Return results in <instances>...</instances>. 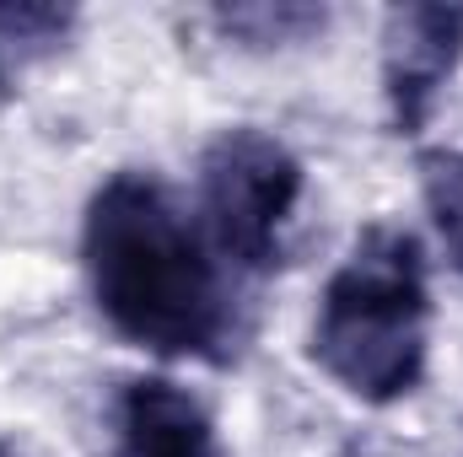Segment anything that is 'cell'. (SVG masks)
<instances>
[{"label":"cell","mask_w":463,"mask_h":457,"mask_svg":"<svg viewBox=\"0 0 463 457\" xmlns=\"http://www.w3.org/2000/svg\"><path fill=\"white\" fill-rule=\"evenodd\" d=\"M81 269L98 312L129 344L167 360H222L232 318L227 264L156 173L124 167L87 200Z\"/></svg>","instance_id":"6da1fadb"},{"label":"cell","mask_w":463,"mask_h":457,"mask_svg":"<svg viewBox=\"0 0 463 457\" xmlns=\"http://www.w3.org/2000/svg\"><path fill=\"white\" fill-rule=\"evenodd\" d=\"M431 350V285L415 231L366 227L329 275L307 355L361 404H399L420 387Z\"/></svg>","instance_id":"7a4b0ae2"},{"label":"cell","mask_w":463,"mask_h":457,"mask_svg":"<svg viewBox=\"0 0 463 457\" xmlns=\"http://www.w3.org/2000/svg\"><path fill=\"white\" fill-rule=\"evenodd\" d=\"M302 200V162L269 129H222L200 156V231L216 258L264 275L286 253V227Z\"/></svg>","instance_id":"3957f363"},{"label":"cell","mask_w":463,"mask_h":457,"mask_svg":"<svg viewBox=\"0 0 463 457\" xmlns=\"http://www.w3.org/2000/svg\"><path fill=\"white\" fill-rule=\"evenodd\" d=\"M463 65V5H399L383 16V103L399 135H420Z\"/></svg>","instance_id":"277c9868"},{"label":"cell","mask_w":463,"mask_h":457,"mask_svg":"<svg viewBox=\"0 0 463 457\" xmlns=\"http://www.w3.org/2000/svg\"><path fill=\"white\" fill-rule=\"evenodd\" d=\"M109 457H227L211 409L173 377H129L114 398Z\"/></svg>","instance_id":"5b68a950"},{"label":"cell","mask_w":463,"mask_h":457,"mask_svg":"<svg viewBox=\"0 0 463 457\" xmlns=\"http://www.w3.org/2000/svg\"><path fill=\"white\" fill-rule=\"evenodd\" d=\"M420 200L426 216L437 227V242L453 264V275L463 280V151L458 145H437L420 156Z\"/></svg>","instance_id":"8992f818"},{"label":"cell","mask_w":463,"mask_h":457,"mask_svg":"<svg viewBox=\"0 0 463 457\" xmlns=\"http://www.w3.org/2000/svg\"><path fill=\"white\" fill-rule=\"evenodd\" d=\"M71 22H76V11H65V5H0V92L11 87V76L27 60L60 49Z\"/></svg>","instance_id":"52a82bcc"},{"label":"cell","mask_w":463,"mask_h":457,"mask_svg":"<svg viewBox=\"0 0 463 457\" xmlns=\"http://www.w3.org/2000/svg\"><path fill=\"white\" fill-rule=\"evenodd\" d=\"M216 22L248 43H297V38L318 33L329 16L313 5H242V11H222Z\"/></svg>","instance_id":"ba28073f"},{"label":"cell","mask_w":463,"mask_h":457,"mask_svg":"<svg viewBox=\"0 0 463 457\" xmlns=\"http://www.w3.org/2000/svg\"><path fill=\"white\" fill-rule=\"evenodd\" d=\"M0 457H16V452H11V447H0Z\"/></svg>","instance_id":"9c48e42d"}]
</instances>
